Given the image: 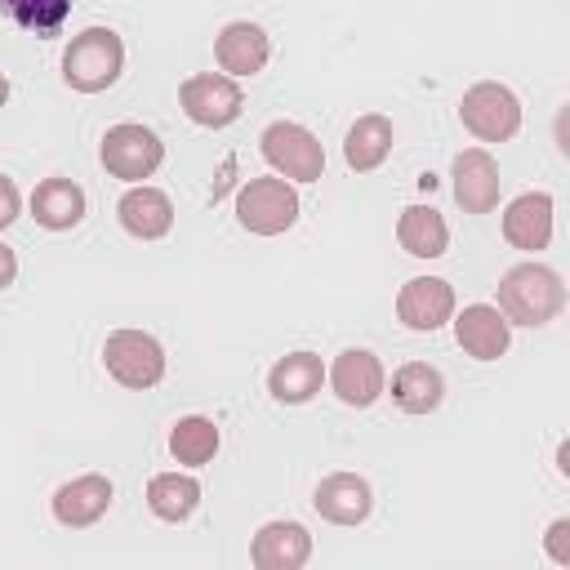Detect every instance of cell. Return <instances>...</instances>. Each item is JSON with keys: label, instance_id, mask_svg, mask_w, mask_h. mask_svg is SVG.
<instances>
[{"label": "cell", "instance_id": "cell-12", "mask_svg": "<svg viewBox=\"0 0 570 570\" xmlns=\"http://www.w3.org/2000/svg\"><path fill=\"white\" fill-rule=\"evenodd\" d=\"M396 316L414 334H432L454 316V289L441 276H410L396 294Z\"/></svg>", "mask_w": 570, "mask_h": 570}, {"label": "cell", "instance_id": "cell-23", "mask_svg": "<svg viewBox=\"0 0 570 570\" xmlns=\"http://www.w3.org/2000/svg\"><path fill=\"white\" fill-rule=\"evenodd\" d=\"M392 401L405 410V414H432L441 401H445V379L436 365L428 361H405L396 374H392Z\"/></svg>", "mask_w": 570, "mask_h": 570}, {"label": "cell", "instance_id": "cell-29", "mask_svg": "<svg viewBox=\"0 0 570 570\" xmlns=\"http://www.w3.org/2000/svg\"><path fill=\"white\" fill-rule=\"evenodd\" d=\"M13 276H18V258H13V249L0 240V289L13 285Z\"/></svg>", "mask_w": 570, "mask_h": 570}, {"label": "cell", "instance_id": "cell-28", "mask_svg": "<svg viewBox=\"0 0 570 570\" xmlns=\"http://www.w3.org/2000/svg\"><path fill=\"white\" fill-rule=\"evenodd\" d=\"M18 214H22V191H18V183L9 174H0V232L13 227Z\"/></svg>", "mask_w": 570, "mask_h": 570}, {"label": "cell", "instance_id": "cell-3", "mask_svg": "<svg viewBox=\"0 0 570 570\" xmlns=\"http://www.w3.org/2000/svg\"><path fill=\"white\" fill-rule=\"evenodd\" d=\"M258 151L272 165V174L289 178V183H321V174H325V147L298 120H272L258 138Z\"/></svg>", "mask_w": 570, "mask_h": 570}, {"label": "cell", "instance_id": "cell-31", "mask_svg": "<svg viewBox=\"0 0 570 570\" xmlns=\"http://www.w3.org/2000/svg\"><path fill=\"white\" fill-rule=\"evenodd\" d=\"M4 102H9V76L0 71V107H4Z\"/></svg>", "mask_w": 570, "mask_h": 570}, {"label": "cell", "instance_id": "cell-5", "mask_svg": "<svg viewBox=\"0 0 570 570\" xmlns=\"http://www.w3.org/2000/svg\"><path fill=\"white\" fill-rule=\"evenodd\" d=\"M459 120L476 142H508L521 129V98L499 80H476L459 98Z\"/></svg>", "mask_w": 570, "mask_h": 570}, {"label": "cell", "instance_id": "cell-25", "mask_svg": "<svg viewBox=\"0 0 570 570\" xmlns=\"http://www.w3.org/2000/svg\"><path fill=\"white\" fill-rule=\"evenodd\" d=\"M218 445H223V432H218V423L205 419V414H187V419H178V423L169 428V454H174V463H183V468H205V463L218 454Z\"/></svg>", "mask_w": 570, "mask_h": 570}, {"label": "cell", "instance_id": "cell-17", "mask_svg": "<svg viewBox=\"0 0 570 570\" xmlns=\"http://www.w3.org/2000/svg\"><path fill=\"white\" fill-rule=\"evenodd\" d=\"M312 557V534L298 521H267L249 539V561L258 570H298Z\"/></svg>", "mask_w": 570, "mask_h": 570}, {"label": "cell", "instance_id": "cell-7", "mask_svg": "<svg viewBox=\"0 0 570 570\" xmlns=\"http://www.w3.org/2000/svg\"><path fill=\"white\" fill-rule=\"evenodd\" d=\"M102 365L120 387H156L165 379V347L147 330H111L102 343Z\"/></svg>", "mask_w": 570, "mask_h": 570}, {"label": "cell", "instance_id": "cell-24", "mask_svg": "<svg viewBox=\"0 0 570 570\" xmlns=\"http://www.w3.org/2000/svg\"><path fill=\"white\" fill-rule=\"evenodd\" d=\"M147 508H151V517L178 525L200 508V481L191 472H156L147 481Z\"/></svg>", "mask_w": 570, "mask_h": 570}, {"label": "cell", "instance_id": "cell-1", "mask_svg": "<svg viewBox=\"0 0 570 570\" xmlns=\"http://www.w3.org/2000/svg\"><path fill=\"white\" fill-rule=\"evenodd\" d=\"M494 307L508 316V325H534L539 330V325L561 316L566 285L548 263L530 258V263H517V267H508L499 276V303Z\"/></svg>", "mask_w": 570, "mask_h": 570}, {"label": "cell", "instance_id": "cell-10", "mask_svg": "<svg viewBox=\"0 0 570 570\" xmlns=\"http://www.w3.org/2000/svg\"><path fill=\"white\" fill-rule=\"evenodd\" d=\"M111 499H116V485H111L102 472H85V476H71V481H62V485L53 490L49 512H53L58 525L85 530V525H94V521L107 517Z\"/></svg>", "mask_w": 570, "mask_h": 570}, {"label": "cell", "instance_id": "cell-26", "mask_svg": "<svg viewBox=\"0 0 570 570\" xmlns=\"http://www.w3.org/2000/svg\"><path fill=\"white\" fill-rule=\"evenodd\" d=\"M0 13H9L22 31L49 40L62 31L67 13H71V0H0Z\"/></svg>", "mask_w": 570, "mask_h": 570}, {"label": "cell", "instance_id": "cell-15", "mask_svg": "<svg viewBox=\"0 0 570 570\" xmlns=\"http://www.w3.org/2000/svg\"><path fill=\"white\" fill-rule=\"evenodd\" d=\"M454 321V338L472 361H499L512 343V325L494 303H468L463 312L450 316Z\"/></svg>", "mask_w": 570, "mask_h": 570}, {"label": "cell", "instance_id": "cell-6", "mask_svg": "<svg viewBox=\"0 0 570 570\" xmlns=\"http://www.w3.org/2000/svg\"><path fill=\"white\" fill-rule=\"evenodd\" d=\"M98 160H102V169H107L111 178H120V183H142V178H151V174L160 169L165 142H160L156 129L125 120V125H111V129L102 134Z\"/></svg>", "mask_w": 570, "mask_h": 570}, {"label": "cell", "instance_id": "cell-18", "mask_svg": "<svg viewBox=\"0 0 570 570\" xmlns=\"http://www.w3.org/2000/svg\"><path fill=\"white\" fill-rule=\"evenodd\" d=\"M116 218L134 240H160L174 227V200L160 187L129 183V191L116 200Z\"/></svg>", "mask_w": 570, "mask_h": 570}, {"label": "cell", "instance_id": "cell-2", "mask_svg": "<svg viewBox=\"0 0 570 570\" xmlns=\"http://www.w3.org/2000/svg\"><path fill=\"white\" fill-rule=\"evenodd\" d=\"M125 71V40L111 27H85L62 53V80L76 94H102Z\"/></svg>", "mask_w": 570, "mask_h": 570}, {"label": "cell", "instance_id": "cell-20", "mask_svg": "<svg viewBox=\"0 0 570 570\" xmlns=\"http://www.w3.org/2000/svg\"><path fill=\"white\" fill-rule=\"evenodd\" d=\"M325 383V361L316 352H289L267 370V392L281 405H307Z\"/></svg>", "mask_w": 570, "mask_h": 570}, {"label": "cell", "instance_id": "cell-13", "mask_svg": "<svg viewBox=\"0 0 570 570\" xmlns=\"http://www.w3.org/2000/svg\"><path fill=\"white\" fill-rule=\"evenodd\" d=\"M272 58V40L258 22H227L218 36H214V62L223 76L232 80H245V76H258Z\"/></svg>", "mask_w": 570, "mask_h": 570}, {"label": "cell", "instance_id": "cell-14", "mask_svg": "<svg viewBox=\"0 0 570 570\" xmlns=\"http://www.w3.org/2000/svg\"><path fill=\"white\" fill-rule=\"evenodd\" d=\"M450 174H454V200H459L463 214H490L499 205L503 178H499V165H494V156L485 147H463L454 156Z\"/></svg>", "mask_w": 570, "mask_h": 570}, {"label": "cell", "instance_id": "cell-30", "mask_svg": "<svg viewBox=\"0 0 570 570\" xmlns=\"http://www.w3.org/2000/svg\"><path fill=\"white\" fill-rule=\"evenodd\" d=\"M557 472H561V476H570V445H566V441L557 445Z\"/></svg>", "mask_w": 570, "mask_h": 570}, {"label": "cell", "instance_id": "cell-19", "mask_svg": "<svg viewBox=\"0 0 570 570\" xmlns=\"http://www.w3.org/2000/svg\"><path fill=\"white\" fill-rule=\"evenodd\" d=\"M85 205H89L85 187L76 178H62V174L36 183V191H31V218L45 232H71L85 218Z\"/></svg>", "mask_w": 570, "mask_h": 570}, {"label": "cell", "instance_id": "cell-9", "mask_svg": "<svg viewBox=\"0 0 570 570\" xmlns=\"http://www.w3.org/2000/svg\"><path fill=\"white\" fill-rule=\"evenodd\" d=\"M325 379H330L334 396H338L343 405H352V410H370V405L383 396V387H387L383 361H379L370 347H343V352L334 356V365L325 370Z\"/></svg>", "mask_w": 570, "mask_h": 570}, {"label": "cell", "instance_id": "cell-4", "mask_svg": "<svg viewBox=\"0 0 570 570\" xmlns=\"http://www.w3.org/2000/svg\"><path fill=\"white\" fill-rule=\"evenodd\" d=\"M236 223L254 236H281L298 223V191L289 178L267 174V178H249L236 191Z\"/></svg>", "mask_w": 570, "mask_h": 570}, {"label": "cell", "instance_id": "cell-11", "mask_svg": "<svg viewBox=\"0 0 570 570\" xmlns=\"http://www.w3.org/2000/svg\"><path fill=\"white\" fill-rule=\"evenodd\" d=\"M552 227H557V205H552L548 191H521L503 209V240L512 249H521V254L548 249Z\"/></svg>", "mask_w": 570, "mask_h": 570}, {"label": "cell", "instance_id": "cell-22", "mask_svg": "<svg viewBox=\"0 0 570 570\" xmlns=\"http://www.w3.org/2000/svg\"><path fill=\"white\" fill-rule=\"evenodd\" d=\"M396 240L410 258H441L450 245V227L432 205H405L396 218Z\"/></svg>", "mask_w": 570, "mask_h": 570}, {"label": "cell", "instance_id": "cell-16", "mask_svg": "<svg viewBox=\"0 0 570 570\" xmlns=\"http://www.w3.org/2000/svg\"><path fill=\"white\" fill-rule=\"evenodd\" d=\"M312 508H316L321 521H330V525H361V521L370 517V508H374V490H370V481L356 476V472H330V476L316 481Z\"/></svg>", "mask_w": 570, "mask_h": 570}, {"label": "cell", "instance_id": "cell-8", "mask_svg": "<svg viewBox=\"0 0 570 570\" xmlns=\"http://www.w3.org/2000/svg\"><path fill=\"white\" fill-rule=\"evenodd\" d=\"M178 107H183V116H187L191 125H200V129H227V125L240 116L245 94H240V85H236L232 76H223V71H200V76H187V80L178 85Z\"/></svg>", "mask_w": 570, "mask_h": 570}, {"label": "cell", "instance_id": "cell-21", "mask_svg": "<svg viewBox=\"0 0 570 570\" xmlns=\"http://www.w3.org/2000/svg\"><path fill=\"white\" fill-rule=\"evenodd\" d=\"M392 138H396V129H392L387 116H379V111L356 116L352 129L343 134V160H347V169H356V174L379 169L387 160V151H392Z\"/></svg>", "mask_w": 570, "mask_h": 570}, {"label": "cell", "instance_id": "cell-27", "mask_svg": "<svg viewBox=\"0 0 570 570\" xmlns=\"http://www.w3.org/2000/svg\"><path fill=\"white\" fill-rule=\"evenodd\" d=\"M543 552H548L561 570H570V517H557V521L548 525V534H543Z\"/></svg>", "mask_w": 570, "mask_h": 570}]
</instances>
